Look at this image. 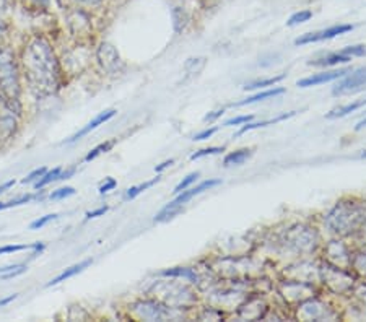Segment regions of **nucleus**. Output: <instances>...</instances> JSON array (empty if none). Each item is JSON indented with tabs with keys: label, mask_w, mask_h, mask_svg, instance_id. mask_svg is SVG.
<instances>
[{
	"label": "nucleus",
	"mask_w": 366,
	"mask_h": 322,
	"mask_svg": "<svg viewBox=\"0 0 366 322\" xmlns=\"http://www.w3.org/2000/svg\"><path fill=\"white\" fill-rule=\"evenodd\" d=\"M365 127H366V119L358 122V126L355 127V131H362V129H365Z\"/></svg>",
	"instance_id": "79ce46f5"
},
{
	"label": "nucleus",
	"mask_w": 366,
	"mask_h": 322,
	"mask_svg": "<svg viewBox=\"0 0 366 322\" xmlns=\"http://www.w3.org/2000/svg\"><path fill=\"white\" fill-rule=\"evenodd\" d=\"M5 29H7V25H5V21L0 19V36L5 33Z\"/></svg>",
	"instance_id": "a19ab883"
},
{
	"label": "nucleus",
	"mask_w": 366,
	"mask_h": 322,
	"mask_svg": "<svg viewBox=\"0 0 366 322\" xmlns=\"http://www.w3.org/2000/svg\"><path fill=\"white\" fill-rule=\"evenodd\" d=\"M16 298V295H10V296H7V298H2V300H0V308L2 306H7L9 303H11Z\"/></svg>",
	"instance_id": "4c0bfd02"
},
{
	"label": "nucleus",
	"mask_w": 366,
	"mask_h": 322,
	"mask_svg": "<svg viewBox=\"0 0 366 322\" xmlns=\"http://www.w3.org/2000/svg\"><path fill=\"white\" fill-rule=\"evenodd\" d=\"M352 70H330V72H321V74H315L311 77L301 79L298 80V86L300 88H310V86H317L322 84H329V81H334L337 79L345 77L347 74H350Z\"/></svg>",
	"instance_id": "0eeeda50"
},
{
	"label": "nucleus",
	"mask_w": 366,
	"mask_h": 322,
	"mask_svg": "<svg viewBox=\"0 0 366 322\" xmlns=\"http://www.w3.org/2000/svg\"><path fill=\"white\" fill-rule=\"evenodd\" d=\"M312 19V11L311 10H300L295 11V14L287 20V26H297L301 25V23H306Z\"/></svg>",
	"instance_id": "6ab92c4d"
},
{
	"label": "nucleus",
	"mask_w": 366,
	"mask_h": 322,
	"mask_svg": "<svg viewBox=\"0 0 366 322\" xmlns=\"http://www.w3.org/2000/svg\"><path fill=\"white\" fill-rule=\"evenodd\" d=\"M283 93H285V88L275 86V88H272V90H265V91L257 93V95H252V96H249V98H246V99H243V101L236 103L234 106H247V104H254V103L264 101V99L275 98V96H279V95H283Z\"/></svg>",
	"instance_id": "f8f14e48"
},
{
	"label": "nucleus",
	"mask_w": 366,
	"mask_h": 322,
	"mask_svg": "<svg viewBox=\"0 0 366 322\" xmlns=\"http://www.w3.org/2000/svg\"><path fill=\"white\" fill-rule=\"evenodd\" d=\"M222 151H225L223 146H207V149H202L196 151V154L191 155V160H199V158H204V156H209V155H218L222 154Z\"/></svg>",
	"instance_id": "393cba45"
},
{
	"label": "nucleus",
	"mask_w": 366,
	"mask_h": 322,
	"mask_svg": "<svg viewBox=\"0 0 366 322\" xmlns=\"http://www.w3.org/2000/svg\"><path fill=\"white\" fill-rule=\"evenodd\" d=\"M33 2L38 4V5H44V7H46V5L49 4V0H33Z\"/></svg>",
	"instance_id": "c03bdc74"
},
{
	"label": "nucleus",
	"mask_w": 366,
	"mask_h": 322,
	"mask_svg": "<svg viewBox=\"0 0 366 322\" xmlns=\"http://www.w3.org/2000/svg\"><path fill=\"white\" fill-rule=\"evenodd\" d=\"M57 213H51V215H44V216H41V218H38V220H34L31 225H29V228H31V230H41V228L43 226H46L47 223H51V221H54V220H57Z\"/></svg>",
	"instance_id": "cd10ccee"
},
{
	"label": "nucleus",
	"mask_w": 366,
	"mask_h": 322,
	"mask_svg": "<svg viewBox=\"0 0 366 322\" xmlns=\"http://www.w3.org/2000/svg\"><path fill=\"white\" fill-rule=\"evenodd\" d=\"M0 91L9 99L15 103L20 96V79L19 69H16L15 59L10 51H0Z\"/></svg>",
	"instance_id": "f03ea898"
},
{
	"label": "nucleus",
	"mask_w": 366,
	"mask_h": 322,
	"mask_svg": "<svg viewBox=\"0 0 366 322\" xmlns=\"http://www.w3.org/2000/svg\"><path fill=\"white\" fill-rule=\"evenodd\" d=\"M61 173H62V169L59 166L52 169V171H46V174L38 181L36 184H34V187H36V189H43V187H46L47 184L54 183V181H59V176H61Z\"/></svg>",
	"instance_id": "412c9836"
},
{
	"label": "nucleus",
	"mask_w": 366,
	"mask_h": 322,
	"mask_svg": "<svg viewBox=\"0 0 366 322\" xmlns=\"http://www.w3.org/2000/svg\"><path fill=\"white\" fill-rule=\"evenodd\" d=\"M26 271L25 263H16V266H7V267H0V278L2 280H9L14 278L16 275H20Z\"/></svg>",
	"instance_id": "a211bd4d"
},
{
	"label": "nucleus",
	"mask_w": 366,
	"mask_h": 322,
	"mask_svg": "<svg viewBox=\"0 0 366 322\" xmlns=\"http://www.w3.org/2000/svg\"><path fill=\"white\" fill-rule=\"evenodd\" d=\"M164 277H187L191 280H196V273L191 268H171V271L163 272Z\"/></svg>",
	"instance_id": "b1692460"
},
{
	"label": "nucleus",
	"mask_w": 366,
	"mask_h": 322,
	"mask_svg": "<svg viewBox=\"0 0 366 322\" xmlns=\"http://www.w3.org/2000/svg\"><path fill=\"white\" fill-rule=\"evenodd\" d=\"M7 5H9V0H0V11L7 9Z\"/></svg>",
	"instance_id": "37998d69"
},
{
	"label": "nucleus",
	"mask_w": 366,
	"mask_h": 322,
	"mask_svg": "<svg viewBox=\"0 0 366 322\" xmlns=\"http://www.w3.org/2000/svg\"><path fill=\"white\" fill-rule=\"evenodd\" d=\"M252 155L251 150L243 149V150H236L233 154H229L225 156V160H223V165L225 166H232V165H243V163L247 160Z\"/></svg>",
	"instance_id": "dca6fc26"
},
{
	"label": "nucleus",
	"mask_w": 366,
	"mask_h": 322,
	"mask_svg": "<svg viewBox=\"0 0 366 322\" xmlns=\"http://www.w3.org/2000/svg\"><path fill=\"white\" fill-rule=\"evenodd\" d=\"M173 163H174V160H167V161H163L160 166H157V168H155V171H157V173H162V171H163V169H167V168H169L171 165H173Z\"/></svg>",
	"instance_id": "e433bc0d"
},
{
	"label": "nucleus",
	"mask_w": 366,
	"mask_h": 322,
	"mask_svg": "<svg viewBox=\"0 0 366 322\" xmlns=\"http://www.w3.org/2000/svg\"><path fill=\"white\" fill-rule=\"evenodd\" d=\"M218 129L220 127H210V129H205V131H202V132H199V134H196V136L192 137V140H207V139H210L212 136H215V134L218 132Z\"/></svg>",
	"instance_id": "2f4dec72"
},
{
	"label": "nucleus",
	"mask_w": 366,
	"mask_h": 322,
	"mask_svg": "<svg viewBox=\"0 0 366 322\" xmlns=\"http://www.w3.org/2000/svg\"><path fill=\"white\" fill-rule=\"evenodd\" d=\"M74 194H75L74 187H61V189L52 192L49 197H51V201H61V198H67Z\"/></svg>",
	"instance_id": "c85d7f7f"
},
{
	"label": "nucleus",
	"mask_w": 366,
	"mask_h": 322,
	"mask_svg": "<svg viewBox=\"0 0 366 322\" xmlns=\"http://www.w3.org/2000/svg\"><path fill=\"white\" fill-rule=\"evenodd\" d=\"M10 208V202H0V210Z\"/></svg>",
	"instance_id": "a18cd8bd"
},
{
	"label": "nucleus",
	"mask_w": 366,
	"mask_h": 322,
	"mask_svg": "<svg viewBox=\"0 0 366 322\" xmlns=\"http://www.w3.org/2000/svg\"><path fill=\"white\" fill-rule=\"evenodd\" d=\"M220 183H222L220 179H209V181H204V183H200V184L196 186V187H191V189H186V191L179 192L178 197H176L173 202H169V203L167 205V207H164V208L162 210V212L157 215L155 220H157V221H164V220L173 218L174 215H178V213L181 212L182 205L191 201L192 197L202 194V192L212 189V187H215V186H218Z\"/></svg>",
	"instance_id": "7ed1b4c3"
},
{
	"label": "nucleus",
	"mask_w": 366,
	"mask_h": 322,
	"mask_svg": "<svg viewBox=\"0 0 366 322\" xmlns=\"http://www.w3.org/2000/svg\"><path fill=\"white\" fill-rule=\"evenodd\" d=\"M26 249H34V251H36V253H41V251L44 249V243L2 246V248H0V256H2V254H11V253H20V251H26Z\"/></svg>",
	"instance_id": "2eb2a0df"
},
{
	"label": "nucleus",
	"mask_w": 366,
	"mask_h": 322,
	"mask_svg": "<svg viewBox=\"0 0 366 322\" xmlns=\"http://www.w3.org/2000/svg\"><path fill=\"white\" fill-rule=\"evenodd\" d=\"M97 57H98L99 66H102L103 70H106L108 74H119L124 67V62L119 56V52H117V49L111 43L99 44Z\"/></svg>",
	"instance_id": "20e7f679"
},
{
	"label": "nucleus",
	"mask_w": 366,
	"mask_h": 322,
	"mask_svg": "<svg viewBox=\"0 0 366 322\" xmlns=\"http://www.w3.org/2000/svg\"><path fill=\"white\" fill-rule=\"evenodd\" d=\"M366 106V98L365 99H360V101L355 103H350V104H345V106H340V108H335L330 111V113L326 114L327 119H337V117H345L348 114L355 113L360 108H365Z\"/></svg>",
	"instance_id": "ddd939ff"
},
{
	"label": "nucleus",
	"mask_w": 366,
	"mask_h": 322,
	"mask_svg": "<svg viewBox=\"0 0 366 322\" xmlns=\"http://www.w3.org/2000/svg\"><path fill=\"white\" fill-rule=\"evenodd\" d=\"M197 178H199V173H197V171H196V173H191L189 176H186V178L182 179L181 183L174 187V194H179V192L189 189V187H191L194 183H196Z\"/></svg>",
	"instance_id": "a878e982"
},
{
	"label": "nucleus",
	"mask_w": 366,
	"mask_h": 322,
	"mask_svg": "<svg viewBox=\"0 0 366 322\" xmlns=\"http://www.w3.org/2000/svg\"><path fill=\"white\" fill-rule=\"evenodd\" d=\"M74 2L79 5H84V7H97V5L102 4L103 0H74Z\"/></svg>",
	"instance_id": "f704fd0d"
},
{
	"label": "nucleus",
	"mask_w": 366,
	"mask_h": 322,
	"mask_svg": "<svg viewBox=\"0 0 366 322\" xmlns=\"http://www.w3.org/2000/svg\"><path fill=\"white\" fill-rule=\"evenodd\" d=\"M204 66H205V59H189V61L186 62V66H184V69H186V74L187 75H194V74H199L200 70L204 69Z\"/></svg>",
	"instance_id": "5701e85b"
},
{
	"label": "nucleus",
	"mask_w": 366,
	"mask_h": 322,
	"mask_svg": "<svg viewBox=\"0 0 366 322\" xmlns=\"http://www.w3.org/2000/svg\"><path fill=\"white\" fill-rule=\"evenodd\" d=\"M340 54L350 56V57H365L366 56V46H348V48L342 49Z\"/></svg>",
	"instance_id": "bb28decb"
},
{
	"label": "nucleus",
	"mask_w": 366,
	"mask_h": 322,
	"mask_svg": "<svg viewBox=\"0 0 366 322\" xmlns=\"http://www.w3.org/2000/svg\"><path fill=\"white\" fill-rule=\"evenodd\" d=\"M23 72L36 96H51L59 88V64L54 51L43 38H34L23 51Z\"/></svg>",
	"instance_id": "f257e3e1"
},
{
	"label": "nucleus",
	"mask_w": 366,
	"mask_h": 322,
	"mask_svg": "<svg viewBox=\"0 0 366 322\" xmlns=\"http://www.w3.org/2000/svg\"><path fill=\"white\" fill-rule=\"evenodd\" d=\"M114 144H116V140H108V142H103V144H99L98 146H94L90 154L85 156V161H92V160H94V158H98L99 155H103V154H106V151H109L114 146Z\"/></svg>",
	"instance_id": "aec40b11"
},
{
	"label": "nucleus",
	"mask_w": 366,
	"mask_h": 322,
	"mask_svg": "<svg viewBox=\"0 0 366 322\" xmlns=\"http://www.w3.org/2000/svg\"><path fill=\"white\" fill-rule=\"evenodd\" d=\"M46 171H47L46 168H38V169H34V171L29 173V174L26 176V179H23L21 183H23V184H29V183H38V181H39L41 178H43V176L46 174Z\"/></svg>",
	"instance_id": "c756f323"
},
{
	"label": "nucleus",
	"mask_w": 366,
	"mask_h": 322,
	"mask_svg": "<svg viewBox=\"0 0 366 322\" xmlns=\"http://www.w3.org/2000/svg\"><path fill=\"white\" fill-rule=\"evenodd\" d=\"M353 28H355L353 25H334L330 28L321 29V31L303 34V36L295 39V44L305 46V44H311V43H320V41H326V39H334V38L340 36V34H345L348 31H352Z\"/></svg>",
	"instance_id": "39448f33"
},
{
	"label": "nucleus",
	"mask_w": 366,
	"mask_h": 322,
	"mask_svg": "<svg viewBox=\"0 0 366 322\" xmlns=\"http://www.w3.org/2000/svg\"><path fill=\"white\" fill-rule=\"evenodd\" d=\"M360 158H365V160H366V151H363V154L360 155Z\"/></svg>",
	"instance_id": "49530a36"
},
{
	"label": "nucleus",
	"mask_w": 366,
	"mask_h": 322,
	"mask_svg": "<svg viewBox=\"0 0 366 322\" xmlns=\"http://www.w3.org/2000/svg\"><path fill=\"white\" fill-rule=\"evenodd\" d=\"M283 79H285V75H279V77H274V79L254 80V81H251V84H246L243 88L244 90H261V88H265V86H275Z\"/></svg>",
	"instance_id": "f3484780"
},
{
	"label": "nucleus",
	"mask_w": 366,
	"mask_h": 322,
	"mask_svg": "<svg viewBox=\"0 0 366 322\" xmlns=\"http://www.w3.org/2000/svg\"><path fill=\"white\" fill-rule=\"evenodd\" d=\"M116 186H117L116 181L113 178H108V179H106V183H103L102 186H99V194H106V192L113 191Z\"/></svg>",
	"instance_id": "473e14b6"
},
{
	"label": "nucleus",
	"mask_w": 366,
	"mask_h": 322,
	"mask_svg": "<svg viewBox=\"0 0 366 322\" xmlns=\"http://www.w3.org/2000/svg\"><path fill=\"white\" fill-rule=\"evenodd\" d=\"M363 85H366V67L350 72V75L342 84L334 88V95H344V93L355 91L358 86Z\"/></svg>",
	"instance_id": "6e6552de"
},
{
	"label": "nucleus",
	"mask_w": 366,
	"mask_h": 322,
	"mask_svg": "<svg viewBox=\"0 0 366 322\" xmlns=\"http://www.w3.org/2000/svg\"><path fill=\"white\" fill-rule=\"evenodd\" d=\"M252 121V116H238V117H232V119H228L223 122V127H229V126H241V124H246V122Z\"/></svg>",
	"instance_id": "7c9ffc66"
},
{
	"label": "nucleus",
	"mask_w": 366,
	"mask_h": 322,
	"mask_svg": "<svg viewBox=\"0 0 366 322\" xmlns=\"http://www.w3.org/2000/svg\"><path fill=\"white\" fill-rule=\"evenodd\" d=\"M92 263V261L88 259V261H84V262H80V263H75V266H72V267H69V268H66V271H64L62 273H59L56 278H52L49 283H47V286H54V285H59V283H62V282H66V280H69V278H72V277H75L76 273H80V272H84L85 268L90 266Z\"/></svg>",
	"instance_id": "9d476101"
},
{
	"label": "nucleus",
	"mask_w": 366,
	"mask_h": 322,
	"mask_svg": "<svg viewBox=\"0 0 366 322\" xmlns=\"http://www.w3.org/2000/svg\"><path fill=\"white\" fill-rule=\"evenodd\" d=\"M74 173H75V169L72 168V169H67L66 173H61V176H59V181H62V179H69L70 176H74Z\"/></svg>",
	"instance_id": "58836bf2"
},
{
	"label": "nucleus",
	"mask_w": 366,
	"mask_h": 322,
	"mask_svg": "<svg viewBox=\"0 0 366 322\" xmlns=\"http://www.w3.org/2000/svg\"><path fill=\"white\" fill-rule=\"evenodd\" d=\"M295 114H297V111H292V113H283L282 116H277L274 117V119H269V121H262V122H254V124H249V122H246V126H243L239 129V132L236 134V137L243 136V134L249 132V131H254V129H261V127H267V126H272V124H277V122L280 121H285V119H290V117H293Z\"/></svg>",
	"instance_id": "9b49d317"
},
{
	"label": "nucleus",
	"mask_w": 366,
	"mask_h": 322,
	"mask_svg": "<svg viewBox=\"0 0 366 322\" xmlns=\"http://www.w3.org/2000/svg\"><path fill=\"white\" fill-rule=\"evenodd\" d=\"M158 181H160V178H153L152 181H147V183H144V184H139V186L131 187V189H127V192H126V198H127V201H129V198H135L139 194H142V192H144V191L150 189L153 184H157Z\"/></svg>",
	"instance_id": "4be33fe9"
},
{
	"label": "nucleus",
	"mask_w": 366,
	"mask_h": 322,
	"mask_svg": "<svg viewBox=\"0 0 366 322\" xmlns=\"http://www.w3.org/2000/svg\"><path fill=\"white\" fill-rule=\"evenodd\" d=\"M14 184H15V181H9V183H5V184L0 186V194H4L5 191L10 189V187H14Z\"/></svg>",
	"instance_id": "ea45409f"
},
{
	"label": "nucleus",
	"mask_w": 366,
	"mask_h": 322,
	"mask_svg": "<svg viewBox=\"0 0 366 322\" xmlns=\"http://www.w3.org/2000/svg\"><path fill=\"white\" fill-rule=\"evenodd\" d=\"M352 57L350 56H344L337 52V54H330L324 59H320V61H312L310 62V66H317V67H330V66H339V64H347L350 62Z\"/></svg>",
	"instance_id": "4468645a"
},
{
	"label": "nucleus",
	"mask_w": 366,
	"mask_h": 322,
	"mask_svg": "<svg viewBox=\"0 0 366 322\" xmlns=\"http://www.w3.org/2000/svg\"><path fill=\"white\" fill-rule=\"evenodd\" d=\"M114 116H116V111H114V109H108V111H104V113L98 114L97 117H94L93 121L88 122V124H86L85 127H81L80 131L75 134V136L70 137V139L67 140V142H69V144H74V142H76V140L84 139V137L88 136V134H90L92 131H94V129H98L99 126L104 124V122H108L109 119H113Z\"/></svg>",
	"instance_id": "1a4fd4ad"
},
{
	"label": "nucleus",
	"mask_w": 366,
	"mask_h": 322,
	"mask_svg": "<svg viewBox=\"0 0 366 322\" xmlns=\"http://www.w3.org/2000/svg\"><path fill=\"white\" fill-rule=\"evenodd\" d=\"M135 313L147 321H163L171 316L168 306L157 301H140L135 304Z\"/></svg>",
	"instance_id": "423d86ee"
},
{
	"label": "nucleus",
	"mask_w": 366,
	"mask_h": 322,
	"mask_svg": "<svg viewBox=\"0 0 366 322\" xmlns=\"http://www.w3.org/2000/svg\"><path fill=\"white\" fill-rule=\"evenodd\" d=\"M223 114H225V111L218 109V111H214V113L207 114V116L204 117V121H205V122H214L215 119H218V117H222Z\"/></svg>",
	"instance_id": "72a5a7b5"
},
{
	"label": "nucleus",
	"mask_w": 366,
	"mask_h": 322,
	"mask_svg": "<svg viewBox=\"0 0 366 322\" xmlns=\"http://www.w3.org/2000/svg\"><path fill=\"white\" fill-rule=\"evenodd\" d=\"M108 212V207H99L97 210H93V212H88L86 213V218H97V216H102Z\"/></svg>",
	"instance_id": "c9c22d12"
}]
</instances>
